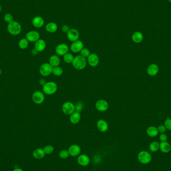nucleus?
<instances>
[{
	"instance_id": "obj_1",
	"label": "nucleus",
	"mask_w": 171,
	"mask_h": 171,
	"mask_svg": "<svg viewBox=\"0 0 171 171\" xmlns=\"http://www.w3.org/2000/svg\"><path fill=\"white\" fill-rule=\"evenodd\" d=\"M72 65L75 69L78 70H82L85 68L87 64V61L85 58L81 55L76 56L73 61Z\"/></svg>"
},
{
	"instance_id": "obj_2",
	"label": "nucleus",
	"mask_w": 171,
	"mask_h": 171,
	"mask_svg": "<svg viewBox=\"0 0 171 171\" xmlns=\"http://www.w3.org/2000/svg\"><path fill=\"white\" fill-rule=\"evenodd\" d=\"M58 85L55 82H48L43 86V91L46 95H53L57 91Z\"/></svg>"
},
{
	"instance_id": "obj_3",
	"label": "nucleus",
	"mask_w": 171,
	"mask_h": 171,
	"mask_svg": "<svg viewBox=\"0 0 171 171\" xmlns=\"http://www.w3.org/2000/svg\"><path fill=\"white\" fill-rule=\"evenodd\" d=\"M7 29L10 34L16 36L20 34L22 30V27L20 23L16 21H13L9 23Z\"/></svg>"
},
{
	"instance_id": "obj_4",
	"label": "nucleus",
	"mask_w": 171,
	"mask_h": 171,
	"mask_svg": "<svg viewBox=\"0 0 171 171\" xmlns=\"http://www.w3.org/2000/svg\"><path fill=\"white\" fill-rule=\"evenodd\" d=\"M63 112L67 115H70L75 112V106L71 102H66L62 106Z\"/></svg>"
},
{
	"instance_id": "obj_5",
	"label": "nucleus",
	"mask_w": 171,
	"mask_h": 171,
	"mask_svg": "<svg viewBox=\"0 0 171 171\" xmlns=\"http://www.w3.org/2000/svg\"><path fill=\"white\" fill-rule=\"evenodd\" d=\"M53 67L49 63H44L40 66L39 71L42 76L46 77L51 74L53 71Z\"/></svg>"
},
{
	"instance_id": "obj_6",
	"label": "nucleus",
	"mask_w": 171,
	"mask_h": 171,
	"mask_svg": "<svg viewBox=\"0 0 171 171\" xmlns=\"http://www.w3.org/2000/svg\"><path fill=\"white\" fill-rule=\"evenodd\" d=\"M138 158L140 162L144 164H147L150 162L152 157L150 154L147 151H142L139 153Z\"/></svg>"
},
{
	"instance_id": "obj_7",
	"label": "nucleus",
	"mask_w": 171,
	"mask_h": 171,
	"mask_svg": "<svg viewBox=\"0 0 171 171\" xmlns=\"http://www.w3.org/2000/svg\"><path fill=\"white\" fill-rule=\"evenodd\" d=\"M32 98L34 103L36 104H41L45 100V95L42 92L37 91L33 94Z\"/></svg>"
},
{
	"instance_id": "obj_8",
	"label": "nucleus",
	"mask_w": 171,
	"mask_h": 171,
	"mask_svg": "<svg viewBox=\"0 0 171 171\" xmlns=\"http://www.w3.org/2000/svg\"><path fill=\"white\" fill-rule=\"evenodd\" d=\"M96 108L100 112H105L109 108V104L107 101L104 100H99L95 104Z\"/></svg>"
},
{
	"instance_id": "obj_9",
	"label": "nucleus",
	"mask_w": 171,
	"mask_h": 171,
	"mask_svg": "<svg viewBox=\"0 0 171 171\" xmlns=\"http://www.w3.org/2000/svg\"><path fill=\"white\" fill-rule=\"evenodd\" d=\"M83 48H84L83 43L81 41L79 40L72 42V44H71L70 47L71 51L75 53L80 52Z\"/></svg>"
},
{
	"instance_id": "obj_10",
	"label": "nucleus",
	"mask_w": 171,
	"mask_h": 171,
	"mask_svg": "<svg viewBox=\"0 0 171 171\" xmlns=\"http://www.w3.org/2000/svg\"><path fill=\"white\" fill-rule=\"evenodd\" d=\"M69 47L66 44H59L57 47H56V53L58 56H64L66 55V53H68Z\"/></svg>"
},
{
	"instance_id": "obj_11",
	"label": "nucleus",
	"mask_w": 171,
	"mask_h": 171,
	"mask_svg": "<svg viewBox=\"0 0 171 171\" xmlns=\"http://www.w3.org/2000/svg\"><path fill=\"white\" fill-rule=\"evenodd\" d=\"M67 34V38L69 41L74 42L79 40L80 34L77 30L75 29H71Z\"/></svg>"
},
{
	"instance_id": "obj_12",
	"label": "nucleus",
	"mask_w": 171,
	"mask_h": 171,
	"mask_svg": "<svg viewBox=\"0 0 171 171\" xmlns=\"http://www.w3.org/2000/svg\"><path fill=\"white\" fill-rule=\"evenodd\" d=\"M87 63L91 66L95 67L99 63V58L96 54L92 53L88 57Z\"/></svg>"
},
{
	"instance_id": "obj_13",
	"label": "nucleus",
	"mask_w": 171,
	"mask_h": 171,
	"mask_svg": "<svg viewBox=\"0 0 171 171\" xmlns=\"http://www.w3.org/2000/svg\"><path fill=\"white\" fill-rule=\"evenodd\" d=\"M26 38L29 42H36L40 39V34L36 31H31L26 34Z\"/></svg>"
},
{
	"instance_id": "obj_14",
	"label": "nucleus",
	"mask_w": 171,
	"mask_h": 171,
	"mask_svg": "<svg viewBox=\"0 0 171 171\" xmlns=\"http://www.w3.org/2000/svg\"><path fill=\"white\" fill-rule=\"evenodd\" d=\"M69 153L72 157L78 156L81 152V149L78 145H72L68 149Z\"/></svg>"
},
{
	"instance_id": "obj_15",
	"label": "nucleus",
	"mask_w": 171,
	"mask_h": 171,
	"mask_svg": "<svg viewBox=\"0 0 171 171\" xmlns=\"http://www.w3.org/2000/svg\"><path fill=\"white\" fill-rule=\"evenodd\" d=\"M97 127L100 131L105 132L108 130V124L105 120L100 119L97 122Z\"/></svg>"
},
{
	"instance_id": "obj_16",
	"label": "nucleus",
	"mask_w": 171,
	"mask_h": 171,
	"mask_svg": "<svg viewBox=\"0 0 171 171\" xmlns=\"http://www.w3.org/2000/svg\"><path fill=\"white\" fill-rule=\"evenodd\" d=\"M46 48V42L44 40L39 39L35 42V50L37 52L43 51Z\"/></svg>"
},
{
	"instance_id": "obj_17",
	"label": "nucleus",
	"mask_w": 171,
	"mask_h": 171,
	"mask_svg": "<svg viewBox=\"0 0 171 171\" xmlns=\"http://www.w3.org/2000/svg\"><path fill=\"white\" fill-rule=\"evenodd\" d=\"M77 161H78V164L82 166H86L88 165L90 162L89 157L84 154L81 155L79 156Z\"/></svg>"
},
{
	"instance_id": "obj_18",
	"label": "nucleus",
	"mask_w": 171,
	"mask_h": 171,
	"mask_svg": "<svg viewBox=\"0 0 171 171\" xmlns=\"http://www.w3.org/2000/svg\"><path fill=\"white\" fill-rule=\"evenodd\" d=\"M32 24L35 27L37 28H40L44 25V19L40 16H36L33 19Z\"/></svg>"
},
{
	"instance_id": "obj_19",
	"label": "nucleus",
	"mask_w": 171,
	"mask_h": 171,
	"mask_svg": "<svg viewBox=\"0 0 171 171\" xmlns=\"http://www.w3.org/2000/svg\"><path fill=\"white\" fill-rule=\"evenodd\" d=\"M159 66L156 64H151L147 69V73L150 76H154L156 75L159 72Z\"/></svg>"
},
{
	"instance_id": "obj_20",
	"label": "nucleus",
	"mask_w": 171,
	"mask_h": 171,
	"mask_svg": "<svg viewBox=\"0 0 171 171\" xmlns=\"http://www.w3.org/2000/svg\"><path fill=\"white\" fill-rule=\"evenodd\" d=\"M61 63V60L58 55H53L51 56L49 59V64L53 67L59 66Z\"/></svg>"
},
{
	"instance_id": "obj_21",
	"label": "nucleus",
	"mask_w": 171,
	"mask_h": 171,
	"mask_svg": "<svg viewBox=\"0 0 171 171\" xmlns=\"http://www.w3.org/2000/svg\"><path fill=\"white\" fill-rule=\"evenodd\" d=\"M81 117V116L80 113L75 111L70 115V121L71 123L73 124H77L80 122Z\"/></svg>"
},
{
	"instance_id": "obj_22",
	"label": "nucleus",
	"mask_w": 171,
	"mask_h": 171,
	"mask_svg": "<svg viewBox=\"0 0 171 171\" xmlns=\"http://www.w3.org/2000/svg\"><path fill=\"white\" fill-rule=\"evenodd\" d=\"M45 153L44 152V149H37L33 152V155L35 158L36 159L40 160L44 158L45 155Z\"/></svg>"
},
{
	"instance_id": "obj_23",
	"label": "nucleus",
	"mask_w": 171,
	"mask_h": 171,
	"mask_svg": "<svg viewBox=\"0 0 171 171\" xmlns=\"http://www.w3.org/2000/svg\"><path fill=\"white\" fill-rule=\"evenodd\" d=\"M132 39L136 43H140L143 40V35L140 32H136L132 35Z\"/></svg>"
},
{
	"instance_id": "obj_24",
	"label": "nucleus",
	"mask_w": 171,
	"mask_h": 171,
	"mask_svg": "<svg viewBox=\"0 0 171 171\" xmlns=\"http://www.w3.org/2000/svg\"><path fill=\"white\" fill-rule=\"evenodd\" d=\"M46 30L48 32L50 33L56 32L58 30V25L54 22H50L46 25Z\"/></svg>"
},
{
	"instance_id": "obj_25",
	"label": "nucleus",
	"mask_w": 171,
	"mask_h": 171,
	"mask_svg": "<svg viewBox=\"0 0 171 171\" xmlns=\"http://www.w3.org/2000/svg\"><path fill=\"white\" fill-rule=\"evenodd\" d=\"M147 133L150 137H156L158 135V133H159L158 128H157L154 126L150 127L147 130Z\"/></svg>"
},
{
	"instance_id": "obj_26",
	"label": "nucleus",
	"mask_w": 171,
	"mask_h": 171,
	"mask_svg": "<svg viewBox=\"0 0 171 171\" xmlns=\"http://www.w3.org/2000/svg\"><path fill=\"white\" fill-rule=\"evenodd\" d=\"M160 148L163 153H168L171 150V146L168 142H162L160 144Z\"/></svg>"
},
{
	"instance_id": "obj_27",
	"label": "nucleus",
	"mask_w": 171,
	"mask_h": 171,
	"mask_svg": "<svg viewBox=\"0 0 171 171\" xmlns=\"http://www.w3.org/2000/svg\"><path fill=\"white\" fill-rule=\"evenodd\" d=\"M18 46L21 49H26L28 47L29 41L26 38H23L20 40L18 43Z\"/></svg>"
},
{
	"instance_id": "obj_28",
	"label": "nucleus",
	"mask_w": 171,
	"mask_h": 171,
	"mask_svg": "<svg viewBox=\"0 0 171 171\" xmlns=\"http://www.w3.org/2000/svg\"><path fill=\"white\" fill-rule=\"evenodd\" d=\"M74 57L73 55L72 54L69 53H66V55L64 56V57H63L64 62L68 64H72L73 61L74 60Z\"/></svg>"
},
{
	"instance_id": "obj_29",
	"label": "nucleus",
	"mask_w": 171,
	"mask_h": 171,
	"mask_svg": "<svg viewBox=\"0 0 171 171\" xmlns=\"http://www.w3.org/2000/svg\"><path fill=\"white\" fill-rule=\"evenodd\" d=\"M52 73L56 76H60L63 74V69L59 66L53 67Z\"/></svg>"
},
{
	"instance_id": "obj_30",
	"label": "nucleus",
	"mask_w": 171,
	"mask_h": 171,
	"mask_svg": "<svg viewBox=\"0 0 171 171\" xmlns=\"http://www.w3.org/2000/svg\"><path fill=\"white\" fill-rule=\"evenodd\" d=\"M160 148V144L157 142H152L150 145V150L153 152H156Z\"/></svg>"
},
{
	"instance_id": "obj_31",
	"label": "nucleus",
	"mask_w": 171,
	"mask_h": 171,
	"mask_svg": "<svg viewBox=\"0 0 171 171\" xmlns=\"http://www.w3.org/2000/svg\"><path fill=\"white\" fill-rule=\"evenodd\" d=\"M91 52L87 48H83V49L80 51V55L82 56V57L84 58H88L91 54Z\"/></svg>"
},
{
	"instance_id": "obj_32",
	"label": "nucleus",
	"mask_w": 171,
	"mask_h": 171,
	"mask_svg": "<svg viewBox=\"0 0 171 171\" xmlns=\"http://www.w3.org/2000/svg\"><path fill=\"white\" fill-rule=\"evenodd\" d=\"M69 156H70V154L69 153L68 151L66 150H62L59 153L60 157L63 159H65L68 158Z\"/></svg>"
},
{
	"instance_id": "obj_33",
	"label": "nucleus",
	"mask_w": 171,
	"mask_h": 171,
	"mask_svg": "<svg viewBox=\"0 0 171 171\" xmlns=\"http://www.w3.org/2000/svg\"><path fill=\"white\" fill-rule=\"evenodd\" d=\"M54 148L51 145H47L45 147L44 149V152L46 154H52L54 152Z\"/></svg>"
},
{
	"instance_id": "obj_34",
	"label": "nucleus",
	"mask_w": 171,
	"mask_h": 171,
	"mask_svg": "<svg viewBox=\"0 0 171 171\" xmlns=\"http://www.w3.org/2000/svg\"><path fill=\"white\" fill-rule=\"evenodd\" d=\"M4 20L6 22L8 23H10L13 21V16L11 14H6L4 16Z\"/></svg>"
},
{
	"instance_id": "obj_35",
	"label": "nucleus",
	"mask_w": 171,
	"mask_h": 171,
	"mask_svg": "<svg viewBox=\"0 0 171 171\" xmlns=\"http://www.w3.org/2000/svg\"><path fill=\"white\" fill-rule=\"evenodd\" d=\"M75 106V111L80 113V112L82 110L83 107V104L82 102H78L76 104Z\"/></svg>"
},
{
	"instance_id": "obj_36",
	"label": "nucleus",
	"mask_w": 171,
	"mask_h": 171,
	"mask_svg": "<svg viewBox=\"0 0 171 171\" xmlns=\"http://www.w3.org/2000/svg\"><path fill=\"white\" fill-rule=\"evenodd\" d=\"M165 126L166 129L171 131V119L168 117L165 122Z\"/></svg>"
},
{
	"instance_id": "obj_37",
	"label": "nucleus",
	"mask_w": 171,
	"mask_h": 171,
	"mask_svg": "<svg viewBox=\"0 0 171 171\" xmlns=\"http://www.w3.org/2000/svg\"><path fill=\"white\" fill-rule=\"evenodd\" d=\"M158 132L160 133H164L166 131V128L165 126L160 125L158 127Z\"/></svg>"
},
{
	"instance_id": "obj_38",
	"label": "nucleus",
	"mask_w": 171,
	"mask_h": 171,
	"mask_svg": "<svg viewBox=\"0 0 171 171\" xmlns=\"http://www.w3.org/2000/svg\"><path fill=\"white\" fill-rule=\"evenodd\" d=\"M70 29L68 25H63L62 27V30L64 33H67L70 30Z\"/></svg>"
},
{
	"instance_id": "obj_39",
	"label": "nucleus",
	"mask_w": 171,
	"mask_h": 171,
	"mask_svg": "<svg viewBox=\"0 0 171 171\" xmlns=\"http://www.w3.org/2000/svg\"><path fill=\"white\" fill-rule=\"evenodd\" d=\"M160 139L162 142H166L167 140V136L165 134H162L160 136Z\"/></svg>"
},
{
	"instance_id": "obj_40",
	"label": "nucleus",
	"mask_w": 171,
	"mask_h": 171,
	"mask_svg": "<svg viewBox=\"0 0 171 171\" xmlns=\"http://www.w3.org/2000/svg\"><path fill=\"white\" fill-rule=\"evenodd\" d=\"M13 171H23V170L21 168H16Z\"/></svg>"
},
{
	"instance_id": "obj_41",
	"label": "nucleus",
	"mask_w": 171,
	"mask_h": 171,
	"mask_svg": "<svg viewBox=\"0 0 171 171\" xmlns=\"http://www.w3.org/2000/svg\"><path fill=\"white\" fill-rule=\"evenodd\" d=\"M1 11H2V7L0 5V12H1Z\"/></svg>"
},
{
	"instance_id": "obj_42",
	"label": "nucleus",
	"mask_w": 171,
	"mask_h": 171,
	"mask_svg": "<svg viewBox=\"0 0 171 171\" xmlns=\"http://www.w3.org/2000/svg\"><path fill=\"white\" fill-rule=\"evenodd\" d=\"M2 73V71L1 69H0V75Z\"/></svg>"
},
{
	"instance_id": "obj_43",
	"label": "nucleus",
	"mask_w": 171,
	"mask_h": 171,
	"mask_svg": "<svg viewBox=\"0 0 171 171\" xmlns=\"http://www.w3.org/2000/svg\"><path fill=\"white\" fill-rule=\"evenodd\" d=\"M168 1H169L170 2H171V0H168Z\"/></svg>"
}]
</instances>
